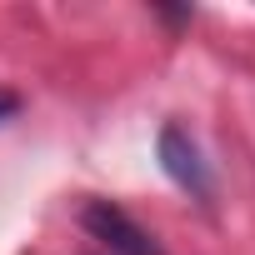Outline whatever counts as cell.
I'll list each match as a JSON object with an SVG mask.
<instances>
[{
	"instance_id": "cell-1",
	"label": "cell",
	"mask_w": 255,
	"mask_h": 255,
	"mask_svg": "<svg viewBox=\"0 0 255 255\" xmlns=\"http://www.w3.org/2000/svg\"><path fill=\"white\" fill-rule=\"evenodd\" d=\"M80 230H85V235L95 240V250H105V255H165L150 230H140L130 215H125L120 205H110V200H90V205L80 210Z\"/></svg>"
},
{
	"instance_id": "cell-2",
	"label": "cell",
	"mask_w": 255,
	"mask_h": 255,
	"mask_svg": "<svg viewBox=\"0 0 255 255\" xmlns=\"http://www.w3.org/2000/svg\"><path fill=\"white\" fill-rule=\"evenodd\" d=\"M155 150H160V170H165V175H170L185 195L210 200V165H205L200 145L180 130V125H165V130H160V140H155Z\"/></svg>"
},
{
	"instance_id": "cell-3",
	"label": "cell",
	"mask_w": 255,
	"mask_h": 255,
	"mask_svg": "<svg viewBox=\"0 0 255 255\" xmlns=\"http://www.w3.org/2000/svg\"><path fill=\"white\" fill-rule=\"evenodd\" d=\"M15 110H20V95H15V90H5V85H0V120H10Z\"/></svg>"
}]
</instances>
